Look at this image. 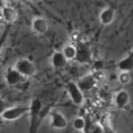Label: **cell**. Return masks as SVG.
<instances>
[{"mask_svg": "<svg viewBox=\"0 0 133 133\" xmlns=\"http://www.w3.org/2000/svg\"><path fill=\"white\" fill-rule=\"evenodd\" d=\"M62 52L63 53L64 56L68 61L75 60L76 57V54H77V49L75 44H69L63 47Z\"/></svg>", "mask_w": 133, "mask_h": 133, "instance_id": "15", "label": "cell"}, {"mask_svg": "<svg viewBox=\"0 0 133 133\" xmlns=\"http://www.w3.org/2000/svg\"><path fill=\"white\" fill-rule=\"evenodd\" d=\"M118 67L122 72H129L133 69V50L118 63Z\"/></svg>", "mask_w": 133, "mask_h": 133, "instance_id": "14", "label": "cell"}, {"mask_svg": "<svg viewBox=\"0 0 133 133\" xmlns=\"http://www.w3.org/2000/svg\"><path fill=\"white\" fill-rule=\"evenodd\" d=\"M4 79L8 87L16 88L24 84L28 79L22 76L13 66H9L4 72Z\"/></svg>", "mask_w": 133, "mask_h": 133, "instance_id": "2", "label": "cell"}, {"mask_svg": "<svg viewBox=\"0 0 133 133\" xmlns=\"http://www.w3.org/2000/svg\"><path fill=\"white\" fill-rule=\"evenodd\" d=\"M30 125L29 133H37V129L44 119V118L48 115L51 111V107H43L41 102L38 99H34L30 104Z\"/></svg>", "mask_w": 133, "mask_h": 133, "instance_id": "1", "label": "cell"}, {"mask_svg": "<svg viewBox=\"0 0 133 133\" xmlns=\"http://www.w3.org/2000/svg\"><path fill=\"white\" fill-rule=\"evenodd\" d=\"M131 80V76L129 75V72H122V73H120L119 76H118V81L120 82V83H122V85H125L128 84Z\"/></svg>", "mask_w": 133, "mask_h": 133, "instance_id": "17", "label": "cell"}, {"mask_svg": "<svg viewBox=\"0 0 133 133\" xmlns=\"http://www.w3.org/2000/svg\"><path fill=\"white\" fill-rule=\"evenodd\" d=\"M30 110V106L19 105L9 107L2 115V118L5 122H13L29 113Z\"/></svg>", "mask_w": 133, "mask_h": 133, "instance_id": "4", "label": "cell"}, {"mask_svg": "<svg viewBox=\"0 0 133 133\" xmlns=\"http://www.w3.org/2000/svg\"><path fill=\"white\" fill-rule=\"evenodd\" d=\"M0 14L3 21L7 23H14L18 17V12L16 9L13 6L9 5H5L2 7L0 10Z\"/></svg>", "mask_w": 133, "mask_h": 133, "instance_id": "11", "label": "cell"}, {"mask_svg": "<svg viewBox=\"0 0 133 133\" xmlns=\"http://www.w3.org/2000/svg\"><path fill=\"white\" fill-rule=\"evenodd\" d=\"M114 101L117 108L119 110H125L130 104L129 93L125 90H119L115 95Z\"/></svg>", "mask_w": 133, "mask_h": 133, "instance_id": "9", "label": "cell"}, {"mask_svg": "<svg viewBox=\"0 0 133 133\" xmlns=\"http://www.w3.org/2000/svg\"><path fill=\"white\" fill-rule=\"evenodd\" d=\"M0 58H1V56H0Z\"/></svg>", "mask_w": 133, "mask_h": 133, "instance_id": "21", "label": "cell"}, {"mask_svg": "<svg viewBox=\"0 0 133 133\" xmlns=\"http://www.w3.org/2000/svg\"><path fill=\"white\" fill-rule=\"evenodd\" d=\"M97 82V79H96L94 74H87L81 77L79 81H77V84L81 90L84 93L93 90L95 87Z\"/></svg>", "mask_w": 133, "mask_h": 133, "instance_id": "10", "label": "cell"}, {"mask_svg": "<svg viewBox=\"0 0 133 133\" xmlns=\"http://www.w3.org/2000/svg\"><path fill=\"white\" fill-rule=\"evenodd\" d=\"M72 127L76 131H83L86 128V121L82 117L76 118L72 122Z\"/></svg>", "mask_w": 133, "mask_h": 133, "instance_id": "16", "label": "cell"}, {"mask_svg": "<svg viewBox=\"0 0 133 133\" xmlns=\"http://www.w3.org/2000/svg\"><path fill=\"white\" fill-rule=\"evenodd\" d=\"M66 92L72 101V102L77 105L80 106L83 104L84 101V94L81 89L79 87L77 83L70 81L66 84Z\"/></svg>", "mask_w": 133, "mask_h": 133, "instance_id": "5", "label": "cell"}, {"mask_svg": "<svg viewBox=\"0 0 133 133\" xmlns=\"http://www.w3.org/2000/svg\"><path fill=\"white\" fill-rule=\"evenodd\" d=\"M75 45L77 49V54L75 60L82 64H87L91 62L92 52L90 45L83 41H81Z\"/></svg>", "mask_w": 133, "mask_h": 133, "instance_id": "6", "label": "cell"}, {"mask_svg": "<svg viewBox=\"0 0 133 133\" xmlns=\"http://www.w3.org/2000/svg\"><path fill=\"white\" fill-rule=\"evenodd\" d=\"M115 19V10L111 7L104 9L99 15V20L103 26H108L113 23Z\"/></svg>", "mask_w": 133, "mask_h": 133, "instance_id": "13", "label": "cell"}, {"mask_svg": "<svg viewBox=\"0 0 133 133\" xmlns=\"http://www.w3.org/2000/svg\"><path fill=\"white\" fill-rule=\"evenodd\" d=\"M9 104H7V102L0 97V116H2V115L3 114V112L9 108Z\"/></svg>", "mask_w": 133, "mask_h": 133, "instance_id": "18", "label": "cell"}, {"mask_svg": "<svg viewBox=\"0 0 133 133\" xmlns=\"http://www.w3.org/2000/svg\"><path fill=\"white\" fill-rule=\"evenodd\" d=\"M50 62L55 69H61L66 65L68 60L65 58L62 51H55L51 55Z\"/></svg>", "mask_w": 133, "mask_h": 133, "instance_id": "12", "label": "cell"}, {"mask_svg": "<svg viewBox=\"0 0 133 133\" xmlns=\"http://www.w3.org/2000/svg\"><path fill=\"white\" fill-rule=\"evenodd\" d=\"M48 21L41 16H37L32 19L31 22V30L37 35H44L48 30Z\"/></svg>", "mask_w": 133, "mask_h": 133, "instance_id": "8", "label": "cell"}, {"mask_svg": "<svg viewBox=\"0 0 133 133\" xmlns=\"http://www.w3.org/2000/svg\"><path fill=\"white\" fill-rule=\"evenodd\" d=\"M50 118V125L52 129L57 130L65 129L68 125V121L65 116L58 111L51 110L48 114Z\"/></svg>", "mask_w": 133, "mask_h": 133, "instance_id": "7", "label": "cell"}, {"mask_svg": "<svg viewBox=\"0 0 133 133\" xmlns=\"http://www.w3.org/2000/svg\"><path fill=\"white\" fill-rule=\"evenodd\" d=\"M5 1H9V0H5Z\"/></svg>", "mask_w": 133, "mask_h": 133, "instance_id": "20", "label": "cell"}, {"mask_svg": "<svg viewBox=\"0 0 133 133\" xmlns=\"http://www.w3.org/2000/svg\"><path fill=\"white\" fill-rule=\"evenodd\" d=\"M26 1H28V2H37L38 0H26Z\"/></svg>", "mask_w": 133, "mask_h": 133, "instance_id": "19", "label": "cell"}, {"mask_svg": "<svg viewBox=\"0 0 133 133\" xmlns=\"http://www.w3.org/2000/svg\"><path fill=\"white\" fill-rule=\"evenodd\" d=\"M13 67L24 77L29 79L34 76L37 73V67L33 61L26 58L18 59Z\"/></svg>", "mask_w": 133, "mask_h": 133, "instance_id": "3", "label": "cell"}]
</instances>
